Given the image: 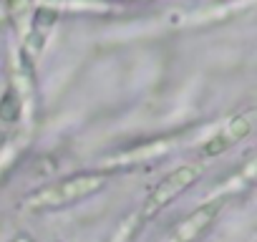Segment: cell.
I'll return each mask as SVG.
<instances>
[{
    "label": "cell",
    "instance_id": "3957f363",
    "mask_svg": "<svg viewBox=\"0 0 257 242\" xmlns=\"http://www.w3.org/2000/svg\"><path fill=\"white\" fill-rule=\"evenodd\" d=\"M222 212V202L214 199V202H204L202 207H197L194 212H189L172 232V239L169 242H197L219 217Z\"/></svg>",
    "mask_w": 257,
    "mask_h": 242
},
{
    "label": "cell",
    "instance_id": "52a82bcc",
    "mask_svg": "<svg viewBox=\"0 0 257 242\" xmlns=\"http://www.w3.org/2000/svg\"><path fill=\"white\" fill-rule=\"evenodd\" d=\"M139 227H142V217H139V214H128V217L116 227V232L108 237V242H132V237L139 232Z\"/></svg>",
    "mask_w": 257,
    "mask_h": 242
},
{
    "label": "cell",
    "instance_id": "7a4b0ae2",
    "mask_svg": "<svg viewBox=\"0 0 257 242\" xmlns=\"http://www.w3.org/2000/svg\"><path fill=\"white\" fill-rule=\"evenodd\" d=\"M199 177H202V169H199L197 164H179L177 169H172V172L149 192V197L144 199V207H142L139 217H142V219H149V217L159 214V212H162L164 207H169L177 197H182Z\"/></svg>",
    "mask_w": 257,
    "mask_h": 242
},
{
    "label": "cell",
    "instance_id": "6da1fadb",
    "mask_svg": "<svg viewBox=\"0 0 257 242\" xmlns=\"http://www.w3.org/2000/svg\"><path fill=\"white\" fill-rule=\"evenodd\" d=\"M108 174L106 172H81L66 179H58L38 192H33L26 199V207L31 212H48V209H61L76 202H83L86 197L101 192L106 187Z\"/></svg>",
    "mask_w": 257,
    "mask_h": 242
},
{
    "label": "cell",
    "instance_id": "8992f818",
    "mask_svg": "<svg viewBox=\"0 0 257 242\" xmlns=\"http://www.w3.org/2000/svg\"><path fill=\"white\" fill-rule=\"evenodd\" d=\"M18 118H21V93L11 86L0 98V124L13 127Z\"/></svg>",
    "mask_w": 257,
    "mask_h": 242
},
{
    "label": "cell",
    "instance_id": "5b68a950",
    "mask_svg": "<svg viewBox=\"0 0 257 242\" xmlns=\"http://www.w3.org/2000/svg\"><path fill=\"white\" fill-rule=\"evenodd\" d=\"M177 142L172 139H159V142H147L142 147H134V149H126L121 154H116L111 159V164H142V162H154L157 157L167 154Z\"/></svg>",
    "mask_w": 257,
    "mask_h": 242
},
{
    "label": "cell",
    "instance_id": "277c9868",
    "mask_svg": "<svg viewBox=\"0 0 257 242\" xmlns=\"http://www.w3.org/2000/svg\"><path fill=\"white\" fill-rule=\"evenodd\" d=\"M252 132V121L247 116H232L229 121H224V127L204 144V157H217L224 154L227 149H232L237 142L247 139Z\"/></svg>",
    "mask_w": 257,
    "mask_h": 242
}]
</instances>
